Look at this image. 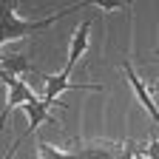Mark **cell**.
I'll use <instances>...</instances> for the list:
<instances>
[{
  "mask_svg": "<svg viewBox=\"0 0 159 159\" xmlns=\"http://www.w3.org/2000/svg\"><path fill=\"white\" fill-rule=\"evenodd\" d=\"M88 3H77L71 9H60L48 17H40V20H23L17 17L14 6L9 3V0H0V51H3L6 43H11V40H23V37H34L40 31H46L48 26H54L57 20H63L66 14H77L80 9H85Z\"/></svg>",
  "mask_w": 159,
  "mask_h": 159,
  "instance_id": "cell-1",
  "label": "cell"
},
{
  "mask_svg": "<svg viewBox=\"0 0 159 159\" xmlns=\"http://www.w3.org/2000/svg\"><path fill=\"white\" fill-rule=\"evenodd\" d=\"M71 68L74 66H63V71L60 74H48L43 80V102L46 105H66V102H57V97L68 91V88H77V91H102V85H83V83H71Z\"/></svg>",
  "mask_w": 159,
  "mask_h": 159,
  "instance_id": "cell-2",
  "label": "cell"
},
{
  "mask_svg": "<svg viewBox=\"0 0 159 159\" xmlns=\"http://www.w3.org/2000/svg\"><path fill=\"white\" fill-rule=\"evenodd\" d=\"M125 145L119 142H108V139H88V142H74V148L68 145L71 159H119Z\"/></svg>",
  "mask_w": 159,
  "mask_h": 159,
  "instance_id": "cell-3",
  "label": "cell"
},
{
  "mask_svg": "<svg viewBox=\"0 0 159 159\" xmlns=\"http://www.w3.org/2000/svg\"><path fill=\"white\" fill-rule=\"evenodd\" d=\"M6 88H9V97H6V105H3V111H0V128L6 125V119H9V114L14 111V108H23L29 99H34V91L23 83L20 77H14V74H9L6 80Z\"/></svg>",
  "mask_w": 159,
  "mask_h": 159,
  "instance_id": "cell-4",
  "label": "cell"
},
{
  "mask_svg": "<svg viewBox=\"0 0 159 159\" xmlns=\"http://www.w3.org/2000/svg\"><path fill=\"white\" fill-rule=\"evenodd\" d=\"M48 108H51V105H46V102H43V99H40V97L29 99V102L23 105V114L29 116V128H26V134H31L34 128H40L43 122H51L54 128H63V122H60V119H54ZM63 108H66V105H63ZM26 134H23V136H26Z\"/></svg>",
  "mask_w": 159,
  "mask_h": 159,
  "instance_id": "cell-5",
  "label": "cell"
},
{
  "mask_svg": "<svg viewBox=\"0 0 159 159\" xmlns=\"http://www.w3.org/2000/svg\"><path fill=\"white\" fill-rule=\"evenodd\" d=\"M122 71H125V77H128V83H131V88H134V97L139 99V105H142L145 111H148V116L153 119V122H159V108L153 105V97H151V91H148V85L139 80V74L131 68V63H122Z\"/></svg>",
  "mask_w": 159,
  "mask_h": 159,
  "instance_id": "cell-6",
  "label": "cell"
},
{
  "mask_svg": "<svg viewBox=\"0 0 159 159\" xmlns=\"http://www.w3.org/2000/svg\"><path fill=\"white\" fill-rule=\"evenodd\" d=\"M88 31H91V20H83L77 26V31L71 34V46H68V66H77V60L88 51Z\"/></svg>",
  "mask_w": 159,
  "mask_h": 159,
  "instance_id": "cell-7",
  "label": "cell"
},
{
  "mask_svg": "<svg viewBox=\"0 0 159 159\" xmlns=\"http://www.w3.org/2000/svg\"><path fill=\"white\" fill-rule=\"evenodd\" d=\"M0 63H3V68L9 71V74H23V71H34V66L29 63V60L23 57V54H11V57H0Z\"/></svg>",
  "mask_w": 159,
  "mask_h": 159,
  "instance_id": "cell-8",
  "label": "cell"
},
{
  "mask_svg": "<svg viewBox=\"0 0 159 159\" xmlns=\"http://www.w3.org/2000/svg\"><path fill=\"white\" fill-rule=\"evenodd\" d=\"M37 156H40V159H71L68 151H60V148L48 145L46 139H40V142H37Z\"/></svg>",
  "mask_w": 159,
  "mask_h": 159,
  "instance_id": "cell-9",
  "label": "cell"
},
{
  "mask_svg": "<svg viewBox=\"0 0 159 159\" xmlns=\"http://www.w3.org/2000/svg\"><path fill=\"white\" fill-rule=\"evenodd\" d=\"M142 156H148V159H159V139H156V136L148 139V145H145Z\"/></svg>",
  "mask_w": 159,
  "mask_h": 159,
  "instance_id": "cell-10",
  "label": "cell"
},
{
  "mask_svg": "<svg viewBox=\"0 0 159 159\" xmlns=\"http://www.w3.org/2000/svg\"><path fill=\"white\" fill-rule=\"evenodd\" d=\"M88 6H97V9H102V11H116V9H128V3H119V0H114V3H99V0H94V3Z\"/></svg>",
  "mask_w": 159,
  "mask_h": 159,
  "instance_id": "cell-11",
  "label": "cell"
},
{
  "mask_svg": "<svg viewBox=\"0 0 159 159\" xmlns=\"http://www.w3.org/2000/svg\"><path fill=\"white\" fill-rule=\"evenodd\" d=\"M20 142H23V136H20V139H14V145H11V148H9V151H6V156H3V159H11V156H14V151H17V145H20Z\"/></svg>",
  "mask_w": 159,
  "mask_h": 159,
  "instance_id": "cell-12",
  "label": "cell"
},
{
  "mask_svg": "<svg viewBox=\"0 0 159 159\" xmlns=\"http://www.w3.org/2000/svg\"><path fill=\"white\" fill-rule=\"evenodd\" d=\"M6 77H9V71L3 68V63H0V80H6Z\"/></svg>",
  "mask_w": 159,
  "mask_h": 159,
  "instance_id": "cell-13",
  "label": "cell"
},
{
  "mask_svg": "<svg viewBox=\"0 0 159 159\" xmlns=\"http://www.w3.org/2000/svg\"><path fill=\"white\" fill-rule=\"evenodd\" d=\"M151 88H153V91H159V80H156V83H151Z\"/></svg>",
  "mask_w": 159,
  "mask_h": 159,
  "instance_id": "cell-14",
  "label": "cell"
}]
</instances>
